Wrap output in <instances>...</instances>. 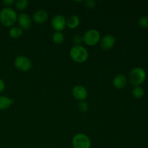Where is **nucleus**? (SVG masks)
Listing matches in <instances>:
<instances>
[{
  "label": "nucleus",
  "instance_id": "obj_1",
  "mask_svg": "<svg viewBox=\"0 0 148 148\" xmlns=\"http://www.w3.org/2000/svg\"><path fill=\"white\" fill-rule=\"evenodd\" d=\"M17 20V13L11 7H4L0 12V22L5 27H11Z\"/></svg>",
  "mask_w": 148,
  "mask_h": 148
},
{
  "label": "nucleus",
  "instance_id": "obj_2",
  "mask_svg": "<svg viewBox=\"0 0 148 148\" xmlns=\"http://www.w3.org/2000/svg\"><path fill=\"white\" fill-rule=\"evenodd\" d=\"M70 57L77 63H83L88 59V50L82 46H74L69 51Z\"/></svg>",
  "mask_w": 148,
  "mask_h": 148
},
{
  "label": "nucleus",
  "instance_id": "obj_3",
  "mask_svg": "<svg viewBox=\"0 0 148 148\" xmlns=\"http://www.w3.org/2000/svg\"><path fill=\"white\" fill-rule=\"evenodd\" d=\"M146 79V72L143 68L136 67L132 69L129 75V81L132 85L140 86L145 82Z\"/></svg>",
  "mask_w": 148,
  "mask_h": 148
},
{
  "label": "nucleus",
  "instance_id": "obj_4",
  "mask_svg": "<svg viewBox=\"0 0 148 148\" xmlns=\"http://www.w3.org/2000/svg\"><path fill=\"white\" fill-rule=\"evenodd\" d=\"M74 148H90L91 141L89 137L83 133H78L72 138Z\"/></svg>",
  "mask_w": 148,
  "mask_h": 148
},
{
  "label": "nucleus",
  "instance_id": "obj_5",
  "mask_svg": "<svg viewBox=\"0 0 148 148\" xmlns=\"http://www.w3.org/2000/svg\"><path fill=\"white\" fill-rule=\"evenodd\" d=\"M101 40V34L95 29H90L85 32L83 36V41L88 46H95Z\"/></svg>",
  "mask_w": 148,
  "mask_h": 148
},
{
  "label": "nucleus",
  "instance_id": "obj_6",
  "mask_svg": "<svg viewBox=\"0 0 148 148\" xmlns=\"http://www.w3.org/2000/svg\"><path fill=\"white\" fill-rule=\"evenodd\" d=\"M14 66L21 72H27L32 68V62L25 56H18L14 62Z\"/></svg>",
  "mask_w": 148,
  "mask_h": 148
},
{
  "label": "nucleus",
  "instance_id": "obj_7",
  "mask_svg": "<svg viewBox=\"0 0 148 148\" xmlns=\"http://www.w3.org/2000/svg\"><path fill=\"white\" fill-rule=\"evenodd\" d=\"M66 20L62 14H56L52 18L51 26L56 31L62 32L66 27Z\"/></svg>",
  "mask_w": 148,
  "mask_h": 148
},
{
  "label": "nucleus",
  "instance_id": "obj_8",
  "mask_svg": "<svg viewBox=\"0 0 148 148\" xmlns=\"http://www.w3.org/2000/svg\"><path fill=\"white\" fill-rule=\"evenodd\" d=\"M17 23L22 30H29L32 27V20L26 13H21L17 16Z\"/></svg>",
  "mask_w": 148,
  "mask_h": 148
},
{
  "label": "nucleus",
  "instance_id": "obj_9",
  "mask_svg": "<svg viewBox=\"0 0 148 148\" xmlns=\"http://www.w3.org/2000/svg\"><path fill=\"white\" fill-rule=\"evenodd\" d=\"M72 95L75 99L83 101L88 98V92L86 88L82 85H76L72 89Z\"/></svg>",
  "mask_w": 148,
  "mask_h": 148
},
{
  "label": "nucleus",
  "instance_id": "obj_10",
  "mask_svg": "<svg viewBox=\"0 0 148 148\" xmlns=\"http://www.w3.org/2000/svg\"><path fill=\"white\" fill-rule=\"evenodd\" d=\"M115 42L116 39L114 38V36H113L111 34H108L101 39L100 46H101V48L103 50L109 51L114 47V44H115Z\"/></svg>",
  "mask_w": 148,
  "mask_h": 148
},
{
  "label": "nucleus",
  "instance_id": "obj_11",
  "mask_svg": "<svg viewBox=\"0 0 148 148\" xmlns=\"http://www.w3.org/2000/svg\"><path fill=\"white\" fill-rule=\"evenodd\" d=\"M49 14L47 12L43 10H37L33 15V20L37 24H43L47 21Z\"/></svg>",
  "mask_w": 148,
  "mask_h": 148
},
{
  "label": "nucleus",
  "instance_id": "obj_12",
  "mask_svg": "<svg viewBox=\"0 0 148 148\" xmlns=\"http://www.w3.org/2000/svg\"><path fill=\"white\" fill-rule=\"evenodd\" d=\"M127 83V77L122 74H119L116 75L113 79V85L116 89H123Z\"/></svg>",
  "mask_w": 148,
  "mask_h": 148
},
{
  "label": "nucleus",
  "instance_id": "obj_13",
  "mask_svg": "<svg viewBox=\"0 0 148 148\" xmlns=\"http://www.w3.org/2000/svg\"><path fill=\"white\" fill-rule=\"evenodd\" d=\"M13 103H14V101L12 98L5 96V95L0 96V111L7 109Z\"/></svg>",
  "mask_w": 148,
  "mask_h": 148
},
{
  "label": "nucleus",
  "instance_id": "obj_14",
  "mask_svg": "<svg viewBox=\"0 0 148 148\" xmlns=\"http://www.w3.org/2000/svg\"><path fill=\"white\" fill-rule=\"evenodd\" d=\"M79 25V18L77 15H71L66 20V26H67L69 29H75L78 27Z\"/></svg>",
  "mask_w": 148,
  "mask_h": 148
},
{
  "label": "nucleus",
  "instance_id": "obj_15",
  "mask_svg": "<svg viewBox=\"0 0 148 148\" xmlns=\"http://www.w3.org/2000/svg\"><path fill=\"white\" fill-rule=\"evenodd\" d=\"M9 35L12 38H18L23 35V30L20 27H12L9 30Z\"/></svg>",
  "mask_w": 148,
  "mask_h": 148
},
{
  "label": "nucleus",
  "instance_id": "obj_16",
  "mask_svg": "<svg viewBox=\"0 0 148 148\" xmlns=\"http://www.w3.org/2000/svg\"><path fill=\"white\" fill-rule=\"evenodd\" d=\"M64 35L62 32L56 31L55 33H53V36H52V40L56 44H61L64 41Z\"/></svg>",
  "mask_w": 148,
  "mask_h": 148
},
{
  "label": "nucleus",
  "instance_id": "obj_17",
  "mask_svg": "<svg viewBox=\"0 0 148 148\" xmlns=\"http://www.w3.org/2000/svg\"><path fill=\"white\" fill-rule=\"evenodd\" d=\"M132 95L134 98H137V99H140V98H142L144 96L145 90L142 87L135 86L132 89Z\"/></svg>",
  "mask_w": 148,
  "mask_h": 148
},
{
  "label": "nucleus",
  "instance_id": "obj_18",
  "mask_svg": "<svg viewBox=\"0 0 148 148\" xmlns=\"http://www.w3.org/2000/svg\"><path fill=\"white\" fill-rule=\"evenodd\" d=\"M28 1L27 0H17L15 1L14 4H15V7L20 11H23L25 10L28 6Z\"/></svg>",
  "mask_w": 148,
  "mask_h": 148
},
{
  "label": "nucleus",
  "instance_id": "obj_19",
  "mask_svg": "<svg viewBox=\"0 0 148 148\" xmlns=\"http://www.w3.org/2000/svg\"><path fill=\"white\" fill-rule=\"evenodd\" d=\"M88 103L86 102V101H79V103H78V109L80 112L85 113L88 111Z\"/></svg>",
  "mask_w": 148,
  "mask_h": 148
},
{
  "label": "nucleus",
  "instance_id": "obj_20",
  "mask_svg": "<svg viewBox=\"0 0 148 148\" xmlns=\"http://www.w3.org/2000/svg\"><path fill=\"white\" fill-rule=\"evenodd\" d=\"M72 42L75 46H81V43L83 41V36H80L79 34H76L72 38Z\"/></svg>",
  "mask_w": 148,
  "mask_h": 148
},
{
  "label": "nucleus",
  "instance_id": "obj_21",
  "mask_svg": "<svg viewBox=\"0 0 148 148\" xmlns=\"http://www.w3.org/2000/svg\"><path fill=\"white\" fill-rule=\"evenodd\" d=\"M138 23L142 27L147 28L148 27V17L147 16H142L139 18Z\"/></svg>",
  "mask_w": 148,
  "mask_h": 148
},
{
  "label": "nucleus",
  "instance_id": "obj_22",
  "mask_svg": "<svg viewBox=\"0 0 148 148\" xmlns=\"http://www.w3.org/2000/svg\"><path fill=\"white\" fill-rule=\"evenodd\" d=\"M85 7L89 10L93 9L95 7V1L93 0H88L85 1Z\"/></svg>",
  "mask_w": 148,
  "mask_h": 148
},
{
  "label": "nucleus",
  "instance_id": "obj_23",
  "mask_svg": "<svg viewBox=\"0 0 148 148\" xmlns=\"http://www.w3.org/2000/svg\"><path fill=\"white\" fill-rule=\"evenodd\" d=\"M15 3L14 0H3L2 4L5 7H10Z\"/></svg>",
  "mask_w": 148,
  "mask_h": 148
},
{
  "label": "nucleus",
  "instance_id": "obj_24",
  "mask_svg": "<svg viewBox=\"0 0 148 148\" xmlns=\"http://www.w3.org/2000/svg\"><path fill=\"white\" fill-rule=\"evenodd\" d=\"M5 89V83L1 79H0V92H2Z\"/></svg>",
  "mask_w": 148,
  "mask_h": 148
}]
</instances>
